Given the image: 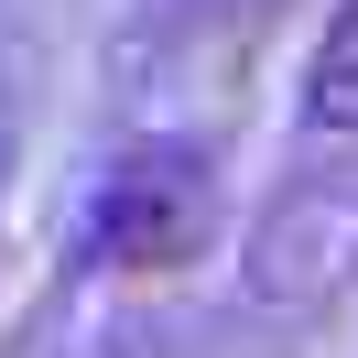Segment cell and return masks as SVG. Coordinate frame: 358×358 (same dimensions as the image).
Wrapping results in <instances>:
<instances>
[{
  "label": "cell",
  "mask_w": 358,
  "mask_h": 358,
  "mask_svg": "<svg viewBox=\"0 0 358 358\" xmlns=\"http://www.w3.org/2000/svg\"><path fill=\"white\" fill-rule=\"evenodd\" d=\"M217 239V163L196 141H131L87 185V261L109 271H185Z\"/></svg>",
  "instance_id": "1"
},
{
  "label": "cell",
  "mask_w": 358,
  "mask_h": 358,
  "mask_svg": "<svg viewBox=\"0 0 358 358\" xmlns=\"http://www.w3.org/2000/svg\"><path fill=\"white\" fill-rule=\"evenodd\" d=\"M239 282L250 304L271 315H315L336 293H358V174H304L250 217V250H239Z\"/></svg>",
  "instance_id": "2"
},
{
  "label": "cell",
  "mask_w": 358,
  "mask_h": 358,
  "mask_svg": "<svg viewBox=\"0 0 358 358\" xmlns=\"http://www.w3.org/2000/svg\"><path fill=\"white\" fill-rule=\"evenodd\" d=\"M304 120L358 141V0H336L326 33H315V55H304Z\"/></svg>",
  "instance_id": "3"
}]
</instances>
